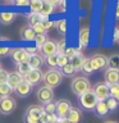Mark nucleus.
Returning <instances> with one entry per match:
<instances>
[{"label": "nucleus", "instance_id": "obj_1", "mask_svg": "<svg viewBox=\"0 0 119 123\" xmlns=\"http://www.w3.org/2000/svg\"><path fill=\"white\" fill-rule=\"evenodd\" d=\"M42 81H44L45 86L55 88L61 83V81H63V74H61L60 69L50 68L46 72H44V74H42Z\"/></svg>", "mask_w": 119, "mask_h": 123}, {"label": "nucleus", "instance_id": "obj_2", "mask_svg": "<svg viewBox=\"0 0 119 123\" xmlns=\"http://www.w3.org/2000/svg\"><path fill=\"white\" fill-rule=\"evenodd\" d=\"M71 88H72V92L76 94L77 96H81L84 92L92 90L91 87V82L87 77L84 76H77L72 80L71 82Z\"/></svg>", "mask_w": 119, "mask_h": 123}, {"label": "nucleus", "instance_id": "obj_3", "mask_svg": "<svg viewBox=\"0 0 119 123\" xmlns=\"http://www.w3.org/2000/svg\"><path fill=\"white\" fill-rule=\"evenodd\" d=\"M78 98H79L81 106H82L83 109H86V110H94L96 104H97V101H99V99L96 98V95L94 94L92 90L84 92V94H82L81 96H78Z\"/></svg>", "mask_w": 119, "mask_h": 123}, {"label": "nucleus", "instance_id": "obj_4", "mask_svg": "<svg viewBox=\"0 0 119 123\" xmlns=\"http://www.w3.org/2000/svg\"><path fill=\"white\" fill-rule=\"evenodd\" d=\"M36 99L37 101L42 104V105H45V104H48L50 101H53L54 99V90L51 87H48V86H41L38 87V90L36 91Z\"/></svg>", "mask_w": 119, "mask_h": 123}, {"label": "nucleus", "instance_id": "obj_5", "mask_svg": "<svg viewBox=\"0 0 119 123\" xmlns=\"http://www.w3.org/2000/svg\"><path fill=\"white\" fill-rule=\"evenodd\" d=\"M17 108V101L12 96H6V98H0V113L4 115L12 114Z\"/></svg>", "mask_w": 119, "mask_h": 123}, {"label": "nucleus", "instance_id": "obj_6", "mask_svg": "<svg viewBox=\"0 0 119 123\" xmlns=\"http://www.w3.org/2000/svg\"><path fill=\"white\" fill-rule=\"evenodd\" d=\"M10 59L14 62L15 64L21 63H28L30 60V54L26 51L24 48H15L10 50Z\"/></svg>", "mask_w": 119, "mask_h": 123}, {"label": "nucleus", "instance_id": "obj_7", "mask_svg": "<svg viewBox=\"0 0 119 123\" xmlns=\"http://www.w3.org/2000/svg\"><path fill=\"white\" fill-rule=\"evenodd\" d=\"M72 109V104L67 99H60L55 101V114L58 118H67L68 113Z\"/></svg>", "mask_w": 119, "mask_h": 123}, {"label": "nucleus", "instance_id": "obj_8", "mask_svg": "<svg viewBox=\"0 0 119 123\" xmlns=\"http://www.w3.org/2000/svg\"><path fill=\"white\" fill-rule=\"evenodd\" d=\"M90 62L95 71H102L107 68V56H105L104 54H94L92 56H90Z\"/></svg>", "mask_w": 119, "mask_h": 123}, {"label": "nucleus", "instance_id": "obj_9", "mask_svg": "<svg viewBox=\"0 0 119 123\" xmlns=\"http://www.w3.org/2000/svg\"><path fill=\"white\" fill-rule=\"evenodd\" d=\"M92 91L96 95V98L99 100H107L110 98V92H109V86L105 82H97L95 83V86L92 87Z\"/></svg>", "mask_w": 119, "mask_h": 123}, {"label": "nucleus", "instance_id": "obj_10", "mask_svg": "<svg viewBox=\"0 0 119 123\" xmlns=\"http://www.w3.org/2000/svg\"><path fill=\"white\" fill-rule=\"evenodd\" d=\"M104 78H105V83L107 86L119 83V69H105L104 73Z\"/></svg>", "mask_w": 119, "mask_h": 123}, {"label": "nucleus", "instance_id": "obj_11", "mask_svg": "<svg viewBox=\"0 0 119 123\" xmlns=\"http://www.w3.org/2000/svg\"><path fill=\"white\" fill-rule=\"evenodd\" d=\"M42 74H44V73L41 72V69H31V72L28 74L24 76V80L31 85V86H35V85L40 83L42 81Z\"/></svg>", "mask_w": 119, "mask_h": 123}, {"label": "nucleus", "instance_id": "obj_12", "mask_svg": "<svg viewBox=\"0 0 119 123\" xmlns=\"http://www.w3.org/2000/svg\"><path fill=\"white\" fill-rule=\"evenodd\" d=\"M31 90H32V86H31V85L27 82L24 78H23L22 82L15 87L14 92L19 96V98H27V96L31 94Z\"/></svg>", "mask_w": 119, "mask_h": 123}, {"label": "nucleus", "instance_id": "obj_13", "mask_svg": "<svg viewBox=\"0 0 119 123\" xmlns=\"http://www.w3.org/2000/svg\"><path fill=\"white\" fill-rule=\"evenodd\" d=\"M41 53L44 56H49V55H54V54H58L56 53V42L54 40H49L45 42L44 45L41 46Z\"/></svg>", "mask_w": 119, "mask_h": 123}, {"label": "nucleus", "instance_id": "obj_14", "mask_svg": "<svg viewBox=\"0 0 119 123\" xmlns=\"http://www.w3.org/2000/svg\"><path fill=\"white\" fill-rule=\"evenodd\" d=\"M67 118H68V121L71 123H82V121H83V113H82V110H81V109H78V108L72 106V109L68 113Z\"/></svg>", "mask_w": 119, "mask_h": 123}, {"label": "nucleus", "instance_id": "obj_15", "mask_svg": "<svg viewBox=\"0 0 119 123\" xmlns=\"http://www.w3.org/2000/svg\"><path fill=\"white\" fill-rule=\"evenodd\" d=\"M23 81V77L19 74L18 72H9V76H8V81H6V83H8V86H9L12 90H15V87L18 86L19 83H21Z\"/></svg>", "mask_w": 119, "mask_h": 123}, {"label": "nucleus", "instance_id": "obj_16", "mask_svg": "<svg viewBox=\"0 0 119 123\" xmlns=\"http://www.w3.org/2000/svg\"><path fill=\"white\" fill-rule=\"evenodd\" d=\"M90 36H91V32H90V27H82L79 31V35H78V40H79V45L81 48H86L90 42Z\"/></svg>", "mask_w": 119, "mask_h": 123}, {"label": "nucleus", "instance_id": "obj_17", "mask_svg": "<svg viewBox=\"0 0 119 123\" xmlns=\"http://www.w3.org/2000/svg\"><path fill=\"white\" fill-rule=\"evenodd\" d=\"M84 62H86V58L83 56V54L78 53L77 55H74L71 60H69V63L73 65V68H74L76 72H79V71H82V67H83Z\"/></svg>", "mask_w": 119, "mask_h": 123}, {"label": "nucleus", "instance_id": "obj_18", "mask_svg": "<svg viewBox=\"0 0 119 123\" xmlns=\"http://www.w3.org/2000/svg\"><path fill=\"white\" fill-rule=\"evenodd\" d=\"M24 113H27L28 115H31V117H33V118H37L38 121H40L41 115L44 114V108H42V105H30L26 109Z\"/></svg>", "mask_w": 119, "mask_h": 123}, {"label": "nucleus", "instance_id": "obj_19", "mask_svg": "<svg viewBox=\"0 0 119 123\" xmlns=\"http://www.w3.org/2000/svg\"><path fill=\"white\" fill-rule=\"evenodd\" d=\"M42 63H44V58H42V55H40V54H37V53L33 54V55H30L28 64H30L31 69H40Z\"/></svg>", "mask_w": 119, "mask_h": 123}, {"label": "nucleus", "instance_id": "obj_20", "mask_svg": "<svg viewBox=\"0 0 119 123\" xmlns=\"http://www.w3.org/2000/svg\"><path fill=\"white\" fill-rule=\"evenodd\" d=\"M15 17H17V14L14 12H1L0 13V23L4 26H8L12 22H14Z\"/></svg>", "mask_w": 119, "mask_h": 123}, {"label": "nucleus", "instance_id": "obj_21", "mask_svg": "<svg viewBox=\"0 0 119 123\" xmlns=\"http://www.w3.org/2000/svg\"><path fill=\"white\" fill-rule=\"evenodd\" d=\"M94 110L96 111V114L99 117H105L109 113V109H107V105H106V100H99Z\"/></svg>", "mask_w": 119, "mask_h": 123}, {"label": "nucleus", "instance_id": "obj_22", "mask_svg": "<svg viewBox=\"0 0 119 123\" xmlns=\"http://www.w3.org/2000/svg\"><path fill=\"white\" fill-rule=\"evenodd\" d=\"M45 21H48V17H42L40 13H31L28 15L30 26H35V25H37V23H42Z\"/></svg>", "mask_w": 119, "mask_h": 123}, {"label": "nucleus", "instance_id": "obj_23", "mask_svg": "<svg viewBox=\"0 0 119 123\" xmlns=\"http://www.w3.org/2000/svg\"><path fill=\"white\" fill-rule=\"evenodd\" d=\"M54 5H51L49 1L46 0H42V6H41V10H40V14L42 17H49L50 14L54 13Z\"/></svg>", "mask_w": 119, "mask_h": 123}, {"label": "nucleus", "instance_id": "obj_24", "mask_svg": "<svg viewBox=\"0 0 119 123\" xmlns=\"http://www.w3.org/2000/svg\"><path fill=\"white\" fill-rule=\"evenodd\" d=\"M35 37H36V33L33 32L31 26H27L22 30V38L24 41H32V40H35Z\"/></svg>", "mask_w": 119, "mask_h": 123}, {"label": "nucleus", "instance_id": "obj_25", "mask_svg": "<svg viewBox=\"0 0 119 123\" xmlns=\"http://www.w3.org/2000/svg\"><path fill=\"white\" fill-rule=\"evenodd\" d=\"M107 68L119 69V54H113L107 58Z\"/></svg>", "mask_w": 119, "mask_h": 123}, {"label": "nucleus", "instance_id": "obj_26", "mask_svg": "<svg viewBox=\"0 0 119 123\" xmlns=\"http://www.w3.org/2000/svg\"><path fill=\"white\" fill-rule=\"evenodd\" d=\"M54 27L58 30V32L60 35H65L67 32V19H59V21L54 22Z\"/></svg>", "mask_w": 119, "mask_h": 123}, {"label": "nucleus", "instance_id": "obj_27", "mask_svg": "<svg viewBox=\"0 0 119 123\" xmlns=\"http://www.w3.org/2000/svg\"><path fill=\"white\" fill-rule=\"evenodd\" d=\"M19 74H21L23 78H24V76H27L28 73L31 72V67L28 63H21V64H17V71Z\"/></svg>", "mask_w": 119, "mask_h": 123}, {"label": "nucleus", "instance_id": "obj_28", "mask_svg": "<svg viewBox=\"0 0 119 123\" xmlns=\"http://www.w3.org/2000/svg\"><path fill=\"white\" fill-rule=\"evenodd\" d=\"M28 6L31 9V13H40L42 6V0H30Z\"/></svg>", "mask_w": 119, "mask_h": 123}, {"label": "nucleus", "instance_id": "obj_29", "mask_svg": "<svg viewBox=\"0 0 119 123\" xmlns=\"http://www.w3.org/2000/svg\"><path fill=\"white\" fill-rule=\"evenodd\" d=\"M58 56H59V54H54V55L45 56L44 62L49 65L50 68H56L58 67Z\"/></svg>", "mask_w": 119, "mask_h": 123}, {"label": "nucleus", "instance_id": "obj_30", "mask_svg": "<svg viewBox=\"0 0 119 123\" xmlns=\"http://www.w3.org/2000/svg\"><path fill=\"white\" fill-rule=\"evenodd\" d=\"M60 72H61V74L65 76V77H73L76 74V71H74V68H73V65L71 63H68L67 65H64L63 68H60Z\"/></svg>", "mask_w": 119, "mask_h": 123}, {"label": "nucleus", "instance_id": "obj_31", "mask_svg": "<svg viewBox=\"0 0 119 123\" xmlns=\"http://www.w3.org/2000/svg\"><path fill=\"white\" fill-rule=\"evenodd\" d=\"M56 121H58L56 114H48V113H45V111H44V114H42L41 118H40L41 123H54Z\"/></svg>", "mask_w": 119, "mask_h": 123}, {"label": "nucleus", "instance_id": "obj_32", "mask_svg": "<svg viewBox=\"0 0 119 123\" xmlns=\"http://www.w3.org/2000/svg\"><path fill=\"white\" fill-rule=\"evenodd\" d=\"M12 92H13V90L8 86V83H1V85H0V98L10 96Z\"/></svg>", "mask_w": 119, "mask_h": 123}, {"label": "nucleus", "instance_id": "obj_33", "mask_svg": "<svg viewBox=\"0 0 119 123\" xmlns=\"http://www.w3.org/2000/svg\"><path fill=\"white\" fill-rule=\"evenodd\" d=\"M109 92H110V96H111V98H114V99L119 103V83L109 86Z\"/></svg>", "mask_w": 119, "mask_h": 123}, {"label": "nucleus", "instance_id": "obj_34", "mask_svg": "<svg viewBox=\"0 0 119 123\" xmlns=\"http://www.w3.org/2000/svg\"><path fill=\"white\" fill-rule=\"evenodd\" d=\"M49 38H48V36H46V33L45 35H36V37H35V42H36V46L38 49H41V46L45 44L46 41H48Z\"/></svg>", "mask_w": 119, "mask_h": 123}, {"label": "nucleus", "instance_id": "obj_35", "mask_svg": "<svg viewBox=\"0 0 119 123\" xmlns=\"http://www.w3.org/2000/svg\"><path fill=\"white\" fill-rule=\"evenodd\" d=\"M82 71L86 73V74H91V73L95 72V69H94V67H92V64L90 62V58H86V62H84V64L82 67Z\"/></svg>", "mask_w": 119, "mask_h": 123}, {"label": "nucleus", "instance_id": "obj_36", "mask_svg": "<svg viewBox=\"0 0 119 123\" xmlns=\"http://www.w3.org/2000/svg\"><path fill=\"white\" fill-rule=\"evenodd\" d=\"M44 108V111L48 114H55V101H50L45 105H42Z\"/></svg>", "mask_w": 119, "mask_h": 123}, {"label": "nucleus", "instance_id": "obj_37", "mask_svg": "<svg viewBox=\"0 0 119 123\" xmlns=\"http://www.w3.org/2000/svg\"><path fill=\"white\" fill-rule=\"evenodd\" d=\"M118 104H119V103H118L114 98H111V96L106 100V105H107V109H109V111H113V110L117 109Z\"/></svg>", "mask_w": 119, "mask_h": 123}, {"label": "nucleus", "instance_id": "obj_38", "mask_svg": "<svg viewBox=\"0 0 119 123\" xmlns=\"http://www.w3.org/2000/svg\"><path fill=\"white\" fill-rule=\"evenodd\" d=\"M31 27H32L33 32L36 33V35H45L46 33V30H45V27H44L42 23H37V25L31 26Z\"/></svg>", "mask_w": 119, "mask_h": 123}, {"label": "nucleus", "instance_id": "obj_39", "mask_svg": "<svg viewBox=\"0 0 119 123\" xmlns=\"http://www.w3.org/2000/svg\"><path fill=\"white\" fill-rule=\"evenodd\" d=\"M65 50H67V45H65V40L63 38V40H60L56 44V53L59 54V55H61V54L65 53Z\"/></svg>", "mask_w": 119, "mask_h": 123}, {"label": "nucleus", "instance_id": "obj_40", "mask_svg": "<svg viewBox=\"0 0 119 123\" xmlns=\"http://www.w3.org/2000/svg\"><path fill=\"white\" fill-rule=\"evenodd\" d=\"M68 63H69V58L67 55L61 54V55L58 56V67H59V68H63L64 65H67Z\"/></svg>", "mask_w": 119, "mask_h": 123}, {"label": "nucleus", "instance_id": "obj_41", "mask_svg": "<svg viewBox=\"0 0 119 123\" xmlns=\"http://www.w3.org/2000/svg\"><path fill=\"white\" fill-rule=\"evenodd\" d=\"M78 53H81V50L78 49H74V48H67V50H65V53H64V55H67L69 58V60L72 59L74 55H77Z\"/></svg>", "mask_w": 119, "mask_h": 123}, {"label": "nucleus", "instance_id": "obj_42", "mask_svg": "<svg viewBox=\"0 0 119 123\" xmlns=\"http://www.w3.org/2000/svg\"><path fill=\"white\" fill-rule=\"evenodd\" d=\"M8 76H9V72H8V71H5V69H1V71H0V85H1V83H6Z\"/></svg>", "mask_w": 119, "mask_h": 123}, {"label": "nucleus", "instance_id": "obj_43", "mask_svg": "<svg viewBox=\"0 0 119 123\" xmlns=\"http://www.w3.org/2000/svg\"><path fill=\"white\" fill-rule=\"evenodd\" d=\"M10 48L9 46H0V56L4 58V56H6V55H9L10 54Z\"/></svg>", "mask_w": 119, "mask_h": 123}, {"label": "nucleus", "instance_id": "obj_44", "mask_svg": "<svg viewBox=\"0 0 119 123\" xmlns=\"http://www.w3.org/2000/svg\"><path fill=\"white\" fill-rule=\"evenodd\" d=\"M13 4L17 5V6H26V5L30 4V0H14Z\"/></svg>", "mask_w": 119, "mask_h": 123}, {"label": "nucleus", "instance_id": "obj_45", "mask_svg": "<svg viewBox=\"0 0 119 123\" xmlns=\"http://www.w3.org/2000/svg\"><path fill=\"white\" fill-rule=\"evenodd\" d=\"M114 42L119 45V26L115 27V31H114Z\"/></svg>", "mask_w": 119, "mask_h": 123}, {"label": "nucleus", "instance_id": "obj_46", "mask_svg": "<svg viewBox=\"0 0 119 123\" xmlns=\"http://www.w3.org/2000/svg\"><path fill=\"white\" fill-rule=\"evenodd\" d=\"M42 25H44V27H45V30L48 31V30H50L51 27H54V22H51V21H45V22H42Z\"/></svg>", "mask_w": 119, "mask_h": 123}, {"label": "nucleus", "instance_id": "obj_47", "mask_svg": "<svg viewBox=\"0 0 119 123\" xmlns=\"http://www.w3.org/2000/svg\"><path fill=\"white\" fill-rule=\"evenodd\" d=\"M46 1H49L54 6H59V4L61 3V0H46Z\"/></svg>", "mask_w": 119, "mask_h": 123}, {"label": "nucleus", "instance_id": "obj_48", "mask_svg": "<svg viewBox=\"0 0 119 123\" xmlns=\"http://www.w3.org/2000/svg\"><path fill=\"white\" fill-rule=\"evenodd\" d=\"M115 17H117V19H119V0L117 3V9H115Z\"/></svg>", "mask_w": 119, "mask_h": 123}, {"label": "nucleus", "instance_id": "obj_49", "mask_svg": "<svg viewBox=\"0 0 119 123\" xmlns=\"http://www.w3.org/2000/svg\"><path fill=\"white\" fill-rule=\"evenodd\" d=\"M58 121H59L60 123H71L68 121V118H58Z\"/></svg>", "mask_w": 119, "mask_h": 123}, {"label": "nucleus", "instance_id": "obj_50", "mask_svg": "<svg viewBox=\"0 0 119 123\" xmlns=\"http://www.w3.org/2000/svg\"><path fill=\"white\" fill-rule=\"evenodd\" d=\"M104 123H118V122H115V121H106V122H104Z\"/></svg>", "mask_w": 119, "mask_h": 123}, {"label": "nucleus", "instance_id": "obj_51", "mask_svg": "<svg viewBox=\"0 0 119 123\" xmlns=\"http://www.w3.org/2000/svg\"><path fill=\"white\" fill-rule=\"evenodd\" d=\"M3 1H4V3H13L14 0H3Z\"/></svg>", "mask_w": 119, "mask_h": 123}, {"label": "nucleus", "instance_id": "obj_52", "mask_svg": "<svg viewBox=\"0 0 119 123\" xmlns=\"http://www.w3.org/2000/svg\"><path fill=\"white\" fill-rule=\"evenodd\" d=\"M1 69H3V65H1V63H0V71H1Z\"/></svg>", "mask_w": 119, "mask_h": 123}, {"label": "nucleus", "instance_id": "obj_53", "mask_svg": "<svg viewBox=\"0 0 119 123\" xmlns=\"http://www.w3.org/2000/svg\"><path fill=\"white\" fill-rule=\"evenodd\" d=\"M54 123H60V122H59V121H56V122H54Z\"/></svg>", "mask_w": 119, "mask_h": 123}, {"label": "nucleus", "instance_id": "obj_54", "mask_svg": "<svg viewBox=\"0 0 119 123\" xmlns=\"http://www.w3.org/2000/svg\"><path fill=\"white\" fill-rule=\"evenodd\" d=\"M38 123H41V122H38Z\"/></svg>", "mask_w": 119, "mask_h": 123}]
</instances>
